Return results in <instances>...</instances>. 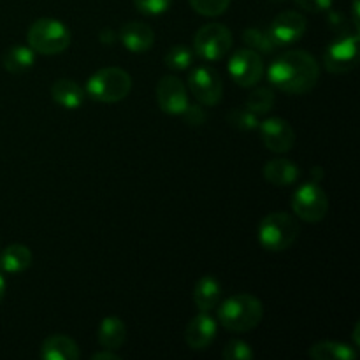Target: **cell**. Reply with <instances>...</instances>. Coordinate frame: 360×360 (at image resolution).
Instances as JSON below:
<instances>
[{
  "instance_id": "obj_18",
  "label": "cell",
  "mask_w": 360,
  "mask_h": 360,
  "mask_svg": "<svg viewBox=\"0 0 360 360\" xmlns=\"http://www.w3.org/2000/svg\"><path fill=\"white\" fill-rule=\"evenodd\" d=\"M51 97L56 104L65 109H77L84 101L81 86L69 77H60L51 84Z\"/></svg>"
},
{
  "instance_id": "obj_11",
  "label": "cell",
  "mask_w": 360,
  "mask_h": 360,
  "mask_svg": "<svg viewBox=\"0 0 360 360\" xmlns=\"http://www.w3.org/2000/svg\"><path fill=\"white\" fill-rule=\"evenodd\" d=\"M260 139L266 144L267 150L274 153H287L295 144V132L290 123L283 118H267L259 123Z\"/></svg>"
},
{
  "instance_id": "obj_2",
  "label": "cell",
  "mask_w": 360,
  "mask_h": 360,
  "mask_svg": "<svg viewBox=\"0 0 360 360\" xmlns=\"http://www.w3.org/2000/svg\"><path fill=\"white\" fill-rule=\"evenodd\" d=\"M264 316V306L255 295L238 294L225 299L218 308V322L229 333L245 334L255 329Z\"/></svg>"
},
{
  "instance_id": "obj_13",
  "label": "cell",
  "mask_w": 360,
  "mask_h": 360,
  "mask_svg": "<svg viewBox=\"0 0 360 360\" xmlns=\"http://www.w3.org/2000/svg\"><path fill=\"white\" fill-rule=\"evenodd\" d=\"M306 32V18L297 11H285L278 14L269 27V34L276 46L292 44L299 41Z\"/></svg>"
},
{
  "instance_id": "obj_12",
  "label": "cell",
  "mask_w": 360,
  "mask_h": 360,
  "mask_svg": "<svg viewBox=\"0 0 360 360\" xmlns=\"http://www.w3.org/2000/svg\"><path fill=\"white\" fill-rule=\"evenodd\" d=\"M158 105L167 115H181L188 105V94L176 76H164L157 84Z\"/></svg>"
},
{
  "instance_id": "obj_7",
  "label": "cell",
  "mask_w": 360,
  "mask_h": 360,
  "mask_svg": "<svg viewBox=\"0 0 360 360\" xmlns=\"http://www.w3.org/2000/svg\"><path fill=\"white\" fill-rule=\"evenodd\" d=\"M232 48V34L225 25L207 23L199 28L193 39V51L204 60L218 62Z\"/></svg>"
},
{
  "instance_id": "obj_14",
  "label": "cell",
  "mask_w": 360,
  "mask_h": 360,
  "mask_svg": "<svg viewBox=\"0 0 360 360\" xmlns=\"http://www.w3.org/2000/svg\"><path fill=\"white\" fill-rule=\"evenodd\" d=\"M218 322L210 313L200 311L186 326L185 341L192 350H206L217 338Z\"/></svg>"
},
{
  "instance_id": "obj_4",
  "label": "cell",
  "mask_w": 360,
  "mask_h": 360,
  "mask_svg": "<svg viewBox=\"0 0 360 360\" xmlns=\"http://www.w3.org/2000/svg\"><path fill=\"white\" fill-rule=\"evenodd\" d=\"M132 90V77L120 67H104L91 74L86 83V94L94 101L115 104L123 101Z\"/></svg>"
},
{
  "instance_id": "obj_19",
  "label": "cell",
  "mask_w": 360,
  "mask_h": 360,
  "mask_svg": "<svg viewBox=\"0 0 360 360\" xmlns=\"http://www.w3.org/2000/svg\"><path fill=\"white\" fill-rule=\"evenodd\" d=\"M264 178L276 186H288L297 181L299 167L287 158H274L264 165Z\"/></svg>"
},
{
  "instance_id": "obj_17",
  "label": "cell",
  "mask_w": 360,
  "mask_h": 360,
  "mask_svg": "<svg viewBox=\"0 0 360 360\" xmlns=\"http://www.w3.org/2000/svg\"><path fill=\"white\" fill-rule=\"evenodd\" d=\"M220 299L221 285L217 278L207 274V276H202L197 281L195 288H193V302H195L199 311H213V309L220 304Z\"/></svg>"
},
{
  "instance_id": "obj_22",
  "label": "cell",
  "mask_w": 360,
  "mask_h": 360,
  "mask_svg": "<svg viewBox=\"0 0 360 360\" xmlns=\"http://www.w3.org/2000/svg\"><path fill=\"white\" fill-rule=\"evenodd\" d=\"M35 63V51L30 46H13L2 55V65L11 74H23Z\"/></svg>"
},
{
  "instance_id": "obj_23",
  "label": "cell",
  "mask_w": 360,
  "mask_h": 360,
  "mask_svg": "<svg viewBox=\"0 0 360 360\" xmlns=\"http://www.w3.org/2000/svg\"><path fill=\"white\" fill-rule=\"evenodd\" d=\"M32 266V252L25 245H11L0 255V269L6 273H23Z\"/></svg>"
},
{
  "instance_id": "obj_15",
  "label": "cell",
  "mask_w": 360,
  "mask_h": 360,
  "mask_svg": "<svg viewBox=\"0 0 360 360\" xmlns=\"http://www.w3.org/2000/svg\"><path fill=\"white\" fill-rule=\"evenodd\" d=\"M122 44L130 53H146L155 44V32L143 21H127L118 34Z\"/></svg>"
},
{
  "instance_id": "obj_1",
  "label": "cell",
  "mask_w": 360,
  "mask_h": 360,
  "mask_svg": "<svg viewBox=\"0 0 360 360\" xmlns=\"http://www.w3.org/2000/svg\"><path fill=\"white\" fill-rule=\"evenodd\" d=\"M269 83L276 90L292 95H302L316 86L320 77V67L316 60L302 49L285 51L271 63Z\"/></svg>"
},
{
  "instance_id": "obj_16",
  "label": "cell",
  "mask_w": 360,
  "mask_h": 360,
  "mask_svg": "<svg viewBox=\"0 0 360 360\" xmlns=\"http://www.w3.org/2000/svg\"><path fill=\"white\" fill-rule=\"evenodd\" d=\"M81 352L76 341L63 334L46 338L41 347V359L44 360H77Z\"/></svg>"
},
{
  "instance_id": "obj_10",
  "label": "cell",
  "mask_w": 360,
  "mask_h": 360,
  "mask_svg": "<svg viewBox=\"0 0 360 360\" xmlns=\"http://www.w3.org/2000/svg\"><path fill=\"white\" fill-rule=\"evenodd\" d=\"M188 86L192 95L202 105H217L224 95V83L221 77L213 67L200 65L192 70L188 77Z\"/></svg>"
},
{
  "instance_id": "obj_20",
  "label": "cell",
  "mask_w": 360,
  "mask_h": 360,
  "mask_svg": "<svg viewBox=\"0 0 360 360\" xmlns=\"http://www.w3.org/2000/svg\"><path fill=\"white\" fill-rule=\"evenodd\" d=\"M313 360H355L357 350L347 343L340 341H319L308 350Z\"/></svg>"
},
{
  "instance_id": "obj_30",
  "label": "cell",
  "mask_w": 360,
  "mask_h": 360,
  "mask_svg": "<svg viewBox=\"0 0 360 360\" xmlns=\"http://www.w3.org/2000/svg\"><path fill=\"white\" fill-rule=\"evenodd\" d=\"M172 0H134V6L141 14L146 16H158V14L167 13Z\"/></svg>"
},
{
  "instance_id": "obj_28",
  "label": "cell",
  "mask_w": 360,
  "mask_h": 360,
  "mask_svg": "<svg viewBox=\"0 0 360 360\" xmlns=\"http://www.w3.org/2000/svg\"><path fill=\"white\" fill-rule=\"evenodd\" d=\"M190 6L202 16H220L231 6V0H188Z\"/></svg>"
},
{
  "instance_id": "obj_33",
  "label": "cell",
  "mask_w": 360,
  "mask_h": 360,
  "mask_svg": "<svg viewBox=\"0 0 360 360\" xmlns=\"http://www.w3.org/2000/svg\"><path fill=\"white\" fill-rule=\"evenodd\" d=\"M91 360H120V355L112 354V350H105L104 352H97V354L91 355Z\"/></svg>"
},
{
  "instance_id": "obj_8",
  "label": "cell",
  "mask_w": 360,
  "mask_h": 360,
  "mask_svg": "<svg viewBox=\"0 0 360 360\" xmlns=\"http://www.w3.org/2000/svg\"><path fill=\"white\" fill-rule=\"evenodd\" d=\"M326 69L333 74H347L359 63V32L341 35L338 41L330 42L323 53Z\"/></svg>"
},
{
  "instance_id": "obj_29",
  "label": "cell",
  "mask_w": 360,
  "mask_h": 360,
  "mask_svg": "<svg viewBox=\"0 0 360 360\" xmlns=\"http://www.w3.org/2000/svg\"><path fill=\"white\" fill-rule=\"evenodd\" d=\"M221 355H224L225 360H252L255 357L252 347H250L246 341H241V340L229 341Z\"/></svg>"
},
{
  "instance_id": "obj_35",
  "label": "cell",
  "mask_w": 360,
  "mask_h": 360,
  "mask_svg": "<svg viewBox=\"0 0 360 360\" xmlns=\"http://www.w3.org/2000/svg\"><path fill=\"white\" fill-rule=\"evenodd\" d=\"M273 2H283V0H273Z\"/></svg>"
},
{
  "instance_id": "obj_31",
  "label": "cell",
  "mask_w": 360,
  "mask_h": 360,
  "mask_svg": "<svg viewBox=\"0 0 360 360\" xmlns=\"http://www.w3.org/2000/svg\"><path fill=\"white\" fill-rule=\"evenodd\" d=\"M181 116H183V120L188 123V125H193V127L202 125V123L207 120V112L204 111L202 105H199V104L186 105L185 111L181 112Z\"/></svg>"
},
{
  "instance_id": "obj_32",
  "label": "cell",
  "mask_w": 360,
  "mask_h": 360,
  "mask_svg": "<svg viewBox=\"0 0 360 360\" xmlns=\"http://www.w3.org/2000/svg\"><path fill=\"white\" fill-rule=\"evenodd\" d=\"M294 2L308 13H326L333 6V0H294Z\"/></svg>"
},
{
  "instance_id": "obj_24",
  "label": "cell",
  "mask_w": 360,
  "mask_h": 360,
  "mask_svg": "<svg viewBox=\"0 0 360 360\" xmlns=\"http://www.w3.org/2000/svg\"><path fill=\"white\" fill-rule=\"evenodd\" d=\"M243 41L248 44L250 49L264 55H271L278 48L276 42L271 37L269 30H260V28H246L243 32Z\"/></svg>"
},
{
  "instance_id": "obj_25",
  "label": "cell",
  "mask_w": 360,
  "mask_h": 360,
  "mask_svg": "<svg viewBox=\"0 0 360 360\" xmlns=\"http://www.w3.org/2000/svg\"><path fill=\"white\" fill-rule=\"evenodd\" d=\"M274 91L267 86H260L255 88L252 94L248 95L246 98V108L250 109L252 112H255L257 116L259 115H267V112L273 109L274 105Z\"/></svg>"
},
{
  "instance_id": "obj_34",
  "label": "cell",
  "mask_w": 360,
  "mask_h": 360,
  "mask_svg": "<svg viewBox=\"0 0 360 360\" xmlns=\"http://www.w3.org/2000/svg\"><path fill=\"white\" fill-rule=\"evenodd\" d=\"M6 278H4V274L0 273V302H2L4 295H6Z\"/></svg>"
},
{
  "instance_id": "obj_9",
  "label": "cell",
  "mask_w": 360,
  "mask_h": 360,
  "mask_svg": "<svg viewBox=\"0 0 360 360\" xmlns=\"http://www.w3.org/2000/svg\"><path fill=\"white\" fill-rule=\"evenodd\" d=\"M229 74L243 88H252L262 79L264 62L260 53L253 49H238L229 60Z\"/></svg>"
},
{
  "instance_id": "obj_27",
  "label": "cell",
  "mask_w": 360,
  "mask_h": 360,
  "mask_svg": "<svg viewBox=\"0 0 360 360\" xmlns=\"http://www.w3.org/2000/svg\"><path fill=\"white\" fill-rule=\"evenodd\" d=\"M227 122L239 130H255L259 127V118L248 108H236L227 115Z\"/></svg>"
},
{
  "instance_id": "obj_3",
  "label": "cell",
  "mask_w": 360,
  "mask_h": 360,
  "mask_svg": "<svg viewBox=\"0 0 360 360\" xmlns=\"http://www.w3.org/2000/svg\"><path fill=\"white\" fill-rule=\"evenodd\" d=\"M299 231L297 220L292 214L278 211L264 217L259 224V243L267 252H285L297 241Z\"/></svg>"
},
{
  "instance_id": "obj_21",
  "label": "cell",
  "mask_w": 360,
  "mask_h": 360,
  "mask_svg": "<svg viewBox=\"0 0 360 360\" xmlns=\"http://www.w3.org/2000/svg\"><path fill=\"white\" fill-rule=\"evenodd\" d=\"M127 338L125 323L118 316H105L98 327V345L105 350H118Z\"/></svg>"
},
{
  "instance_id": "obj_5",
  "label": "cell",
  "mask_w": 360,
  "mask_h": 360,
  "mask_svg": "<svg viewBox=\"0 0 360 360\" xmlns=\"http://www.w3.org/2000/svg\"><path fill=\"white\" fill-rule=\"evenodd\" d=\"M27 41L39 55H60L70 46V30L60 20L41 18L30 25Z\"/></svg>"
},
{
  "instance_id": "obj_26",
  "label": "cell",
  "mask_w": 360,
  "mask_h": 360,
  "mask_svg": "<svg viewBox=\"0 0 360 360\" xmlns=\"http://www.w3.org/2000/svg\"><path fill=\"white\" fill-rule=\"evenodd\" d=\"M192 62L193 53L188 46H172L164 56V63L171 70H185L192 65Z\"/></svg>"
},
{
  "instance_id": "obj_6",
  "label": "cell",
  "mask_w": 360,
  "mask_h": 360,
  "mask_svg": "<svg viewBox=\"0 0 360 360\" xmlns=\"http://www.w3.org/2000/svg\"><path fill=\"white\" fill-rule=\"evenodd\" d=\"M292 210L306 224H319L329 211V199L319 183H304L292 195Z\"/></svg>"
}]
</instances>
